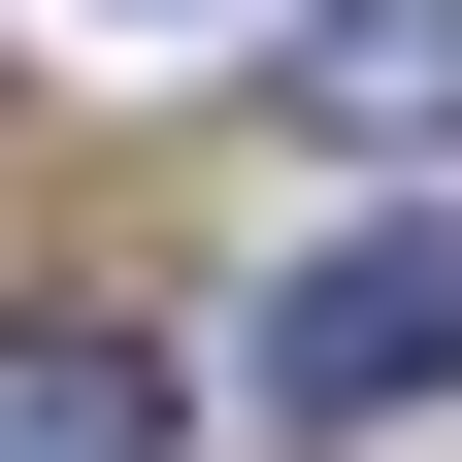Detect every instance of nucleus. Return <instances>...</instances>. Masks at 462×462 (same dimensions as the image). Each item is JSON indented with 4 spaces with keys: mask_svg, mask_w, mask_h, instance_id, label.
I'll return each instance as SVG.
<instances>
[{
    "mask_svg": "<svg viewBox=\"0 0 462 462\" xmlns=\"http://www.w3.org/2000/svg\"><path fill=\"white\" fill-rule=\"evenodd\" d=\"M330 133H462V0H330Z\"/></svg>",
    "mask_w": 462,
    "mask_h": 462,
    "instance_id": "obj_3",
    "label": "nucleus"
},
{
    "mask_svg": "<svg viewBox=\"0 0 462 462\" xmlns=\"http://www.w3.org/2000/svg\"><path fill=\"white\" fill-rule=\"evenodd\" d=\"M0 462H165V364L133 330H0Z\"/></svg>",
    "mask_w": 462,
    "mask_h": 462,
    "instance_id": "obj_2",
    "label": "nucleus"
},
{
    "mask_svg": "<svg viewBox=\"0 0 462 462\" xmlns=\"http://www.w3.org/2000/svg\"><path fill=\"white\" fill-rule=\"evenodd\" d=\"M264 364H298V430H396V396H462V231H430V199H396V231H330Z\"/></svg>",
    "mask_w": 462,
    "mask_h": 462,
    "instance_id": "obj_1",
    "label": "nucleus"
}]
</instances>
